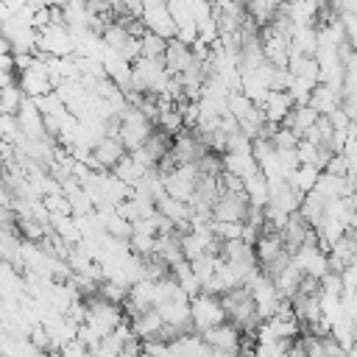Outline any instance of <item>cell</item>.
Wrapping results in <instances>:
<instances>
[{"mask_svg": "<svg viewBox=\"0 0 357 357\" xmlns=\"http://www.w3.org/2000/svg\"><path fill=\"white\" fill-rule=\"evenodd\" d=\"M220 298H223L226 321H229L231 326H237L240 332H251V335H254L257 326L262 324V318H259V312H257V304H254L248 287H245V284H243V287H234V290L223 293Z\"/></svg>", "mask_w": 357, "mask_h": 357, "instance_id": "cell-1", "label": "cell"}, {"mask_svg": "<svg viewBox=\"0 0 357 357\" xmlns=\"http://www.w3.org/2000/svg\"><path fill=\"white\" fill-rule=\"evenodd\" d=\"M153 128H156L153 120H151L148 114H142L137 106H131V103H128V109L117 117V139L126 145L128 153L137 151V148H142V145L151 139Z\"/></svg>", "mask_w": 357, "mask_h": 357, "instance_id": "cell-2", "label": "cell"}, {"mask_svg": "<svg viewBox=\"0 0 357 357\" xmlns=\"http://www.w3.org/2000/svg\"><path fill=\"white\" fill-rule=\"evenodd\" d=\"M245 287H248V293H251V298H254V304H257V312H259V318L265 321V318H271V315H276L284 304H287V298L282 296V290L276 287V282L268 276V273H254L248 282H245Z\"/></svg>", "mask_w": 357, "mask_h": 357, "instance_id": "cell-3", "label": "cell"}, {"mask_svg": "<svg viewBox=\"0 0 357 357\" xmlns=\"http://www.w3.org/2000/svg\"><path fill=\"white\" fill-rule=\"evenodd\" d=\"M190 312H192V329L195 332H206L215 329L220 324H226V310H223V298L215 293L201 290L198 296L190 298Z\"/></svg>", "mask_w": 357, "mask_h": 357, "instance_id": "cell-4", "label": "cell"}, {"mask_svg": "<svg viewBox=\"0 0 357 357\" xmlns=\"http://www.w3.org/2000/svg\"><path fill=\"white\" fill-rule=\"evenodd\" d=\"M293 265H296L304 276H312V279H324L326 273H332V268H329V254H326V248L318 243V237L307 240L301 248L293 251Z\"/></svg>", "mask_w": 357, "mask_h": 357, "instance_id": "cell-5", "label": "cell"}, {"mask_svg": "<svg viewBox=\"0 0 357 357\" xmlns=\"http://www.w3.org/2000/svg\"><path fill=\"white\" fill-rule=\"evenodd\" d=\"M142 25L145 31L162 36V39H173L176 36V22H173V14L167 8V0L165 3H145V11H142Z\"/></svg>", "mask_w": 357, "mask_h": 357, "instance_id": "cell-6", "label": "cell"}, {"mask_svg": "<svg viewBox=\"0 0 357 357\" xmlns=\"http://www.w3.org/2000/svg\"><path fill=\"white\" fill-rule=\"evenodd\" d=\"M293 106H296V100L287 89H271L265 95V100L259 103V112L268 126H282L287 120V114L293 112Z\"/></svg>", "mask_w": 357, "mask_h": 357, "instance_id": "cell-7", "label": "cell"}, {"mask_svg": "<svg viewBox=\"0 0 357 357\" xmlns=\"http://www.w3.org/2000/svg\"><path fill=\"white\" fill-rule=\"evenodd\" d=\"M201 337H204V343H206L209 349H215V351L240 354V349H243V332H240L237 326H231L229 321L220 324V326H215V329H206Z\"/></svg>", "mask_w": 357, "mask_h": 357, "instance_id": "cell-8", "label": "cell"}, {"mask_svg": "<svg viewBox=\"0 0 357 357\" xmlns=\"http://www.w3.org/2000/svg\"><path fill=\"white\" fill-rule=\"evenodd\" d=\"M162 61H165V70H167L170 75H181V73H187V70L195 64V53H192V45L181 42L178 36L167 39V47H165V56H162Z\"/></svg>", "mask_w": 357, "mask_h": 357, "instance_id": "cell-9", "label": "cell"}, {"mask_svg": "<svg viewBox=\"0 0 357 357\" xmlns=\"http://www.w3.org/2000/svg\"><path fill=\"white\" fill-rule=\"evenodd\" d=\"M128 151H126V145L117 139V134H109V137H103L95 148H92V165H95V170H114V165L126 156Z\"/></svg>", "mask_w": 357, "mask_h": 357, "instance_id": "cell-10", "label": "cell"}, {"mask_svg": "<svg viewBox=\"0 0 357 357\" xmlns=\"http://www.w3.org/2000/svg\"><path fill=\"white\" fill-rule=\"evenodd\" d=\"M310 106L321 114V117H332L335 112H340V89L335 86H326V84H318L310 95Z\"/></svg>", "mask_w": 357, "mask_h": 357, "instance_id": "cell-11", "label": "cell"}, {"mask_svg": "<svg viewBox=\"0 0 357 357\" xmlns=\"http://www.w3.org/2000/svg\"><path fill=\"white\" fill-rule=\"evenodd\" d=\"M318 117H321V114H318L310 103H304V106H293V112L287 114V120H284L282 126H284V128H290L298 139H304V137L310 134V128L318 123Z\"/></svg>", "mask_w": 357, "mask_h": 357, "instance_id": "cell-12", "label": "cell"}, {"mask_svg": "<svg viewBox=\"0 0 357 357\" xmlns=\"http://www.w3.org/2000/svg\"><path fill=\"white\" fill-rule=\"evenodd\" d=\"M123 184H128L131 190L137 187V184H142V178L148 176V167L145 165H139L137 159H134V153H126L117 165H114V170H112Z\"/></svg>", "mask_w": 357, "mask_h": 357, "instance_id": "cell-13", "label": "cell"}, {"mask_svg": "<svg viewBox=\"0 0 357 357\" xmlns=\"http://www.w3.org/2000/svg\"><path fill=\"white\" fill-rule=\"evenodd\" d=\"M321 167H315V165H298L293 173H290V184L301 192V195H307V192H312L315 190V184H318V178H321Z\"/></svg>", "mask_w": 357, "mask_h": 357, "instance_id": "cell-14", "label": "cell"}, {"mask_svg": "<svg viewBox=\"0 0 357 357\" xmlns=\"http://www.w3.org/2000/svg\"><path fill=\"white\" fill-rule=\"evenodd\" d=\"M139 45H142V56H145V59H162V56H165V47H167V39H162V36L145 31V33L139 36Z\"/></svg>", "mask_w": 357, "mask_h": 357, "instance_id": "cell-15", "label": "cell"}]
</instances>
